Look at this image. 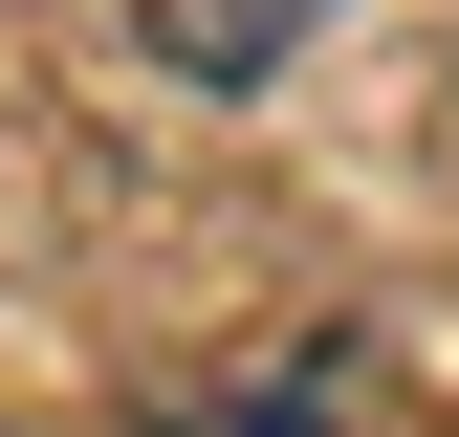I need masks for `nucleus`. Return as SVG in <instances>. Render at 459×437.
I'll return each instance as SVG.
<instances>
[{
	"mask_svg": "<svg viewBox=\"0 0 459 437\" xmlns=\"http://www.w3.org/2000/svg\"><path fill=\"white\" fill-rule=\"evenodd\" d=\"M132 22H153V66H176V88H284L328 0H132Z\"/></svg>",
	"mask_w": 459,
	"mask_h": 437,
	"instance_id": "1",
	"label": "nucleus"
},
{
	"mask_svg": "<svg viewBox=\"0 0 459 437\" xmlns=\"http://www.w3.org/2000/svg\"><path fill=\"white\" fill-rule=\"evenodd\" d=\"M176 437H351V372H328V350L307 372H241V394H197Z\"/></svg>",
	"mask_w": 459,
	"mask_h": 437,
	"instance_id": "2",
	"label": "nucleus"
}]
</instances>
